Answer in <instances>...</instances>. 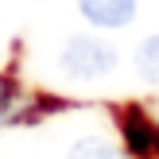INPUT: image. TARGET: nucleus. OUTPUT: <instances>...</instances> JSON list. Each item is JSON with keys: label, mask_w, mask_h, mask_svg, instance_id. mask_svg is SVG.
Segmentation results:
<instances>
[{"label": "nucleus", "mask_w": 159, "mask_h": 159, "mask_svg": "<svg viewBox=\"0 0 159 159\" xmlns=\"http://www.w3.org/2000/svg\"><path fill=\"white\" fill-rule=\"evenodd\" d=\"M62 70L70 78H105L109 70H116V51L105 43V39L93 35H74L66 47H62Z\"/></svg>", "instance_id": "f257e3e1"}, {"label": "nucleus", "mask_w": 159, "mask_h": 159, "mask_svg": "<svg viewBox=\"0 0 159 159\" xmlns=\"http://www.w3.org/2000/svg\"><path fill=\"white\" fill-rule=\"evenodd\" d=\"M78 8L97 27H124L136 16V0H78Z\"/></svg>", "instance_id": "f03ea898"}, {"label": "nucleus", "mask_w": 159, "mask_h": 159, "mask_svg": "<svg viewBox=\"0 0 159 159\" xmlns=\"http://www.w3.org/2000/svg\"><path fill=\"white\" fill-rule=\"evenodd\" d=\"M136 70H140L144 82H155V85H159V35H152V39L140 43V51H136Z\"/></svg>", "instance_id": "7ed1b4c3"}, {"label": "nucleus", "mask_w": 159, "mask_h": 159, "mask_svg": "<svg viewBox=\"0 0 159 159\" xmlns=\"http://www.w3.org/2000/svg\"><path fill=\"white\" fill-rule=\"evenodd\" d=\"M70 159H124L109 140H78L70 148Z\"/></svg>", "instance_id": "20e7f679"}, {"label": "nucleus", "mask_w": 159, "mask_h": 159, "mask_svg": "<svg viewBox=\"0 0 159 159\" xmlns=\"http://www.w3.org/2000/svg\"><path fill=\"white\" fill-rule=\"evenodd\" d=\"M12 97H16V89H12V82H4V78H0V116H4L8 109H12Z\"/></svg>", "instance_id": "39448f33"}]
</instances>
